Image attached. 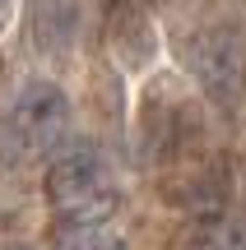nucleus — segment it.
<instances>
[{"label":"nucleus","mask_w":246,"mask_h":250,"mask_svg":"<svg viewBox=\"0 0 246 250\" xmlns=\"http://www.w3.org/2000/svg\"><path fill=\"white\" fill-rule=\"evenodd\" d=\"M46 204L65 218V223H102L116 208V190H112L107 162L93 144H70L65 153H56L46 167Z\"/></svg>","instance_id":"obj_1"},{"label":"nucleus","mask_w":246,"mask_h":250,"mask_svg":"<svg viewBox=\"0 0 246 250\" xmlns=\"http://www.w3.org/2000/svg\"><path fill=\"white\" fill-rule=\"evenodd\" d=\"M70 130V98L51 79H23L5 107V139L19 153H51Z\"/></svg>","instance_id":"obj_2"},{"label":"nucleus","mask_w":246,"mask_h":250,"mask_svg":"<svg viewBox=\"0 0 246 250\" xmlns=\"http://www.w3.org/2000/svg\"><path fill=\"white\" fill-rule=\"evenodd\" d=\"M191 65H195V74H200V83H204L209 98L232 102L237 98V74H242L237 28H214V33H204L200 42L191 46Z\"/></svg>","instance_id":"obj_3"},{"label":"nucleus","mask_w":246,"mask_h":250,"mask_svg":"<svg viewBox=\"0 0 246 250\" xmlns=\"http://www.w3.org/2000/svg\"><path fill=\"white\" fill-rule=\"evenodd\" d=\"M33 46L46 56V61H65L74 56V42H79V0H33Z\"/></svg>","instance_id":"obj_4"},{"label":"nucleus","mask_w":246,"mask_h":250,"mask_svg":"<svg viewBox=\"0 0 246 250\" xmlns=\"http://www.w3.org/2000/svg\"><path fill=\"white\" fill-rule=\"evenodd\" d=\"M56 250H130V246L102 218V223H65V236L56 241Z\"/></svg>","instance_id":"obj_5"},{"label":"nucleus","mask_w":246,"mask_h":250,"mask_svg":"<svg viewBox=\"0 0 246 250\" xmlns=\"http://www.w3.org/2000/svg\"><path fill=\"white\" fill-rule=\"evenodd\" d=\"M98 5H102V9H107V14H112V9H121V5H130V0H98Z\"/></svg>","instance_id":"obj_6"},{"label":"nucleus","mask_w":246,"mask_h":250,"mask_svg":"<svg viewBox=\"0 0 246 250\" xmlns=\"http://www.w3.org/2000/svg\"><path fill=\"white\" fill-rule=\"evenodd\" d=\"M0 28H5V0H0Z\"/></svg>","instance_id":"obj_7"},{"label":"nucleus","mask_w":246,"mask_h":250,"mask_svg":"<svg viewBox=\"0 0 246 250\" xmlns=\"http://www.w3.org/2000/svg\"><path fill=\"white\" fill-rule=\"evenodd\" d=\"M5 250H28V246H5Z\"/></svg>","instance_id":"obj_8"}]
</instances>
